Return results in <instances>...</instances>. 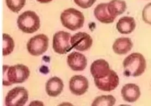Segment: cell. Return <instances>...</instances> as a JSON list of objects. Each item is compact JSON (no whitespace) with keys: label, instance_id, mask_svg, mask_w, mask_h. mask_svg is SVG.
<instances>
[{"label":"cell","instance_id":"7402d4cb","mask_svg":"<svg viewBox=\"0 0 151 106\" xmlns=\"http://www.w3.org/2000/svg\"><path fill=\"white\" fill-rule=\"evenodd\" d=\"M142 19L144 22L151 25V2L144 7L142 11Z\"/></svg>","mask_w":151,"mask_h":106},{"label":"cell","instance_id":"4fadbf2b","mask_svg":"<svg viewBox=\"0 0 151 106\" xmlns=\"http://www.w3.org/2000/svg\"><path fill=\"white\" fill-rule=\"evenodd\" d=\"M121 94L123 99L128 102L137 101L141 95L140 90L138 85L134 83H128L123 87Z\"/></svg>","mask_w":151,"mask_h":106},{"label":"cell","instance_id":"603a6c76","mask_svg":"<svg viewBox=\"0 0 151 106\" xmlns=\"http://www.w3.org/2000/svg\"><path fill=\"white\" fill-rule=\"evenodd\" d=\"M78 6L83 9H87L93 6L96 0H74Z\"/></svg>","mask_w":151,"mask_h":106},{"label":"cell","instance_id":"8992f818","mask_svg":"<svg viewBox=\"0 0 151 106\" xmlns=\"http://www.w3.org/2000/svg\"><path fill=\"white\" fill-rule=\"evenodd\" d=\"M28 99L27 90L24 87H17L8 92L5 104L7 106H22L25 105Z\"/></svg>","mask_w":151,"mask_h":106},{"label":"cell","instance_id":"6da1fadb","mask_svg":"<svg viewBox=\"0 0 151 106\" xmlns=\"http://www.w3.org/2000/svg\"><path fill=\"white\" fill-rule=\"evenodd\" d=\"M30 71L28 67L23 64H17L9 67L4 65V86H9L13 84L22 83L29 76Z\"/></svg>","mask_w":151,"mask_h":106},{"label":"cell","instance_id":"5bb4252c","mask_svg":"<svg viewBox=\"0 0 151 106\" xmlns=\"http://www.w3.org/2000/svg\"><path fill=\"white\" fill-rule=\"evenodd\" d=\"M63 87L64 84L61 79L58 77H53L47 82L45 90L48 95L56 97L61 94Z\"/></svg>","mask_w":151,"mask_h":106},{"label":"cell","instance_id":"7a4b0ae2","mask_svg":"<svg viewBox=\"0 0 151 106\" xmlns=\"http://www.w3.org/2000/svg\"><path fill=\"white\" fill-rule=\"evenodd\" d=\"M124 74L126 77H138L145 72L146 61L140 53H132L127 57L123 62Z\"/></svg>","mask_w":151,"mask_h":106},{"label":"cell","instance_id":"3957f363","mask_svg":"<svg viewBox=\"0 0 151 106\" xmlns=\"http://www.w3.org/2000/svg\"><path fill=\"white\" fill-rule=\"evenodd\" d=\"M61 21L65 28L75 31L83 27L85 18L81 11L70 8L65 9L62 13Z\"/></svg>","mask_w":151,"mask_h":106},{"label":"cell","instance_id":"7c38bea8","mask_svg":"<svg viewBox=\"0 0 151 106\" xmlns=\"http://www.w3.org/2000/svg\"><path fill=\"white\" fill-rule=\"evenodd\" d=\"M110 70L109 63L102 59L95 60L91 66V73L94 78L104 77Z\"/></svg>","mask_w":151,"mask_h":106},{"label":"cell","instance_id":"d6986e66","mask_svg":"<svg viewBox=\"0 0 151 106\" xmlns=\"http://www.w3.org/2000/svg\"><path fill=\"white\" fill-rule=\"evenodd\" d=\"M116 99L113 96L101 95L96 97L92 104V106H112L116 103Z\"/></svg>","mask_w":151,"mask_h":106},{"label":"cell","instance_id":"8fae6325","mask_svg":"<svg viewBox=\"0 0 151 106\" xmlns=\"http://www.w3.org/2000/svg\"><path fill=\"white\" fill-rule=\"evenodd\" d=\"M69 67L73 71H83L87 65L86 57L83 54L77 52H73L67 58Z\"/></svg>","mask_w":151,"mask_h":106},{"label":"cell","instance_id":"ffe728a7","mask_svg":"<svg viewBox=\"0 0 151 106\" xmlns=\"http://www.w3.org/2000/svg\"><path fill=\"white\" fill-rule=\"evenodd\" d=\"M4 40V50L3 56H6L10 54L14 50L15 47L14 42L11 36L7 34H3Z\"/></svg>","mask_w":151,"mask_h":106},{"label":"cell","instance_id":"44dd1931","mask_svg":"<svg viewBox=\"0 0 151 106\" xmlns=\"http://www.w3.org/2000/svg\"><path fill=\"white\" fill-rule=\"evenodd\" d=\"M6 2L9 9L14 13H17L24 7L26 0H6Z\"/></svg>","mask_w":151,"mask_h":106},{"label":"cell","instance_id":"9a60e30c","mask_svg":"<svg viewBox=\"0 0 151 106\" xmlns=\"http://www.w3.org/2000/svg\"><path fill=\"white\" fill-rule=\"evenodd\" d=\"M108 4L101 3L97 6L94 10V14L98 20L101 23L110 24L112 23L115 18L113 17L109 13L108 9Z\"/></svg>","mask_w":151,"mask_h":106},{"label":"cell","instance_id":"ac0fdd59","mask_svg":"<svg viewBox=\"0 0 151 106\" xmlns=\"http://www.w3.org/2000/svg\"><path fill=\"white\" fill-rule=\"evenodd\" d=\"M108 11L114 18L122 14L127 9V4L123 0H111L108 4Z\"/></svg>","mask_w":151,"mask_h":106},{"label":"cell","instance_id":"2e32d148","mask_svg":"<svg viewBox=\"0 0 151 106\" xmlns=\"http://www.w3.org/2000/svg\"><path fill=\"white\" fill-rule=\"evenodd\" d=\"M136 27L134 19L130 16H123L119 19L116 25V28L120 33L128 34L133 32Z\"/></svg>","mask_w":151,"mask_h":106},{"label":"cell","instance_id":"ba28073f","mask_svg":"<svg viewBox=\"0 0 151 106\" xmlns=\"http://www.w3.org/2000/svg\"><path fill=\"white\" fill-rule=\"evenodd\" d=\"M94 81L99 89L104 92H111L117 87L119 80L115 72L111 70L105 77L101 78H94Z\"/></svg>","mask_w":151,"mask_h":106},{"label":"cell","instance_id":"e0dca14e","mask_svg":"<svg viewBox=\"0 0 151 106\" xmlns=\"http://www.w3.org/2000/svg\"><path fill=\"white\" fill-rule=\"evenodd\" d=\"M133 46V42L129 38H119L114 43L112 49L115 53L122 55L128 53Z\"/></svg>","mask_w":151,"mask_h":106},{"label":"cell","instance_id":"cb8c5ba5","mask_svg":"<svg viewBox=\"0 0 151 106\" xmlns=\"http://www.w3.org/2000/svg\"><path fill=\"white\" fill-rule=\"evenodd\" d=\"M37 1L42 4H47L52 1V0H37Z\"/></svg>","mask_w":151,"mask_h":106},{"label":"cell","instance_id":"52a82bcc","mask_svg":"<svg viewBox=\"0 0 151 106\" xmlns=\"http://www.w3.org/2000/svg\"><path fill=\"white\" fill-rule=\"evenodd\" d=\"M71 34L68 32L60 31L56 33L53 37V49L56 53L64 54L72 49L69 43Z\"/></svg>","mask_w":151,"mask_h":106},{"label":"cell","instance_id":"9c48e42d","mask_svg":"<svg viewBox=\"0 0 151 106\" xmlns=\"http://www.w3.org/2000/svg\"><path fill=\"white\" fill-rule=\"evenodd\" d=\"M70 44L73 48L80 51H85L91 47L93 39L86 33L79 32L72 36Z\"/></svg>","mask_w":151,"mask_h":106},{"label":"cell","instance_id":"5b68a950","mask_svg":"<svg viewBox=\"0 0 151 106\" xmlns=\"http://www.w3.org/2000/svg\"><path fill=\"white\" fill-rule=\"evenodd\" d=\"M48 46L49 38L44 34H40L31 38L27 44L29 53L33 56H39L45 53Z\"/></svg>","mask_w":151,"mask_h":106},{"label":"cell","instance_id":"30bf717a","mask_svg":"<svg viewBox=\"0 0 151 106\" xmlns=\"http://www.w3.org/2000/svg\"><path fill=\"white\" fill-rule=\"evenodd\" d=\"M88 87V80L81 75L73 76L69 81V89L72 94L76 95L84 94L87 91Z\"/></svg>","mask_w":151,"mask_h":106},{"label":"cell","instance_id":"277c9868","mask_svg":"<svg viewBox=\"0 0 151 106\" xmlns=\"http://www.w3.org/2000/svg\"><path fill=\"white\" fill-rule=\"evenodd\" d=\"M40 22L39 16L35 11H27L19 16L17 24L18 27L22 32L31 34L40 29Z\"/></svg>","mask_w":151,"mask_h":106}]
</instances>
